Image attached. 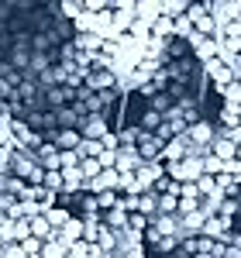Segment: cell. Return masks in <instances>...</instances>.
<instances>
[{"instance_id":"cell-9","label":"cell","mask_w":241,"mask_h":258,"mask_svg":"<svg viewBox=\"0 0 241 258\" xmlns=\"http://www.w3.org/2000/svg\"><path fill=\"white\" fill-rule=\"evenodd\" d=\"M83 172H80V165H73V169H62V189L66 193H80L83 189Z\"/></svg>"},{"instance_id":"cell-14","label":"cell","mask_w":241,"mask_h":258,"mask_svg":"<svg viewBox=\"0 0 241 258\" xmlns=\"http://www.w3.org/2000/svg\"><path fill=\"white\" fill-rule=\"evenodd\" d=\"M18 248H21V255H24V258L41 255V241H38V238H24V241L18 244Z\"/></svg>"},{"instance_id":"cell-19","label":"cell","mask_w":241,"mask_h":258,"mask_svg":"<svg viewBox=\"0 0 241 258\" xmlns=\"http://www.w3.org/2000/svg\"><path fill=\"white\" fill-rule=\"evenodd\" d=\"M41 186H45V189H52V193H59V189H62V172H45Z\"/></svg>"},{"instance_id":"cell-2","label":"cell","mask_w":241,"mask_h":258,"mask_svg":"<svg viewBox=\"0 0 241 258\" xmlns=\"http://www.w3.org/2000/svg\"><path fill=\"white\" fill-rule=\"evenodd\" d=\"M83 83H86V90H100V93H110V90L117 86V76H114L107 66H93V69L83 76Z\"/></svg>"},{"instance_id":"cell-8","label":"cell","mask_w":241,"mask_h":258,"mask_svg":"<svg viewBox=\"0 0 241 258\" xmlns=\"http://www.w3.org/2000/svg\"><path fill=\"white\" fill-rule=\"evenodd\" d=\"M35 207H41V210H48V207H55V193L52 189H45V186H28V197Z\"/></svg>"},{"instance_id":"cell-1","label":"cell","mask_w":241,"mask_h":258,"mask_svg":"<svg viewBox=\"0 0 241 258\" xmlns=\"http://www.w3.org/2000/svg\"><path fill=\"white\" fill-rule=\"evenodd\" d=\"M162 176H165L162 162H145L138 172H135V193H138V197H141V193H148V189H152Z\"/></svg>"},{"instance_id":"cell-25","label":"cell","mask_w":241,"mask_h":258,"mask_svg":"<svg viewBox=\"0 0 241 258\" xmlns=\"http://www.w3.org/2000/svg\"><path fill=\"white\" fill-rule=\"evenodd\" d=\"M238 162H241V138H238Z\"/></svg>"},{"instance_id":"cell-3","label":"cell","mask_w":241,"mask_h":258,"mask_svg":"<svg viewBox=\"0 0 241 258\" xmlns=\"http://www.w3.org/2000/svg\"><path fill=\"white\" fill-rule=\"evenodd\" d=\"M186 155H193V148H190V141L179 135V138H169L165 145H162L159 162H162V165H169V162H183Z\"/></svg>"},{"instance_id":"cell-26","label":"cell","mask_w":241,"mask_h":258,"mask_svg":"<svg viewBox=\"0 0 241 258\" xmlns=\"http://www.w3.org/2000/svg\"><path fill=\"white\" fill-rule=\"evenodd\" d=\"M193 258H210V255H203V251H200V255H193Z\"/></svg>"},{"instance_id":"cell-4","label":"cell","mask_w":241,"mask_h":258,"mask_svg":"<svg viewBox=\"0 0 241 258\" xmlns=\"http://www.w3.org/2000/svg\"><path fill=\"white\" fill-rule=\"evenodd\" d=\"M107 135V117L103 114H86L80 124V138L83 141H100Z\"/></svg>"},{"instance_id":"cell-7","label":"cell","mask_w":241,"mask_h":258,"mask_svg":"<svg viewBox=\"0 0 241 258\" xmlns=\"http://www.w3.org/2000/svg\"><path fill=\"white\" fill-rule=\"evenodd\" d=\"M210 145H214V152H210V155H214V159H221L224 165H227V162H234V159H238V145H234L231 138H214Z\"/></svg>"},{"instance_id":"cell-13","label":"cell","mask_w":241,"mask_h":258,"mask_svg":"<svg viewBox=\"0 0 241 258\" xmlns=\"http://www.w3.org/2000/svg\"><path fill=\"white\" fill-rule=\"evenodd\" d=\"M221 93H224V107H241V90H238V83H227Z\"/></svg>"},{"instance_id":"cell-15","label":"cell","mask_w":241,"mask_h":258,"mask_svg":"<svg viewBox=\"0 0 241 258\" xmlns=\"http://www.w3.org/2000/svg\"><path fill=\"white\" fill-rule=\"evenodd\" d=\"M93 203H97V210H114V207H117V193H114V189H110V193H97V197H93Z\"/></svg>"},{"instance_id":"cell-5","label":"cell","mask_w":241,"mask_h":258,"mask_svg":"<svg viewBox=\"0 0 241 258\" xmlns=\"http://www.w3.org/2000/svg\"><path fill=\"white\" fill-rule=\"evenodd\" d=\"M135 152H138V159H141V162H159V155H162V141L155 138V135H145V138L135 145Z\"/></svg>"},{"instance_id":"cell-6","label":"cell","mask_w":241,"mask_h":258,"mask_svg":"<svg viewBox=\"0 0 241 258\" xmlns=\"http://www.w3.org/2000/svg\"><path fill=\"white\" fill-rule=\"evenodd\" d=\"M203 69H207V76H210V80L217 83V90H224L227 83H234V80H231V69H227V66H224L221 59H210V62H203Z\"/></svg>"},{"instance_id":"cell-23","label":"cell","mask_w":241,"mask_h":258,"mask_svg":"<svg viewBox=\"0 0 241 258\" xmlns=\"http://www.w3.org/2000/svg\"><path fill=\"white\" fill-rule=\"evenodd\" d=\"M176 244H179V238H159L155 244H152V248H155V251H172Z\"/></svg>"},{"instance_id":"cell-21","label":"cell","mask_w":241,"mask_h":258,"mask_svg":"<svg viewBox=\"0 0 241 258\" xmlns=\"http://www.w3.org/2000/svg\"><path fill=\"white\" fill-rule=\"evenodd\" d=\"M0 148H14V131L7 120H0Z\"/></svg>"},{"instance_id":"cell-20","label":"cell","mask_w":241,"mask_h":258,"mask_svg":"<svg viewBox=\"0 0 241 258\" xmlns=\"http://www.w3.org/2000/svg\"><path fill=\"white\" fill-rule=\"evenodd\" d=\"M179 200H193V203H200L197 182H179Z\"/></svg>"},{"instance_id":"cell-27","label":"cell","mask_w":241,"mask_h":258,"mask_svg":"<svg viewBox=\"0 0 241 258\" xmlns=\"http://www.w3.org/2000/svg\"><path fill=\"white\" fill-rule=\"evenodd\" d=\"M103 258H114V255H103Z\"/></svg>"},{"instance_id":"cell-24","label":"cell","mask_w":241,"mask_h":258,"mask_svg":"<svg viewBox=\"0 0 241 258\" xmlns=\"http://www.w3.org/2000/svg\"><path fill=\"white\" fill-rule=\"evenodd\" d=\"M59 162H62V169H73V165H80L76 152H59Z\"/></svg>"},{"instance_id":"cell-17","label":"cell","mask_w":241,"mask_h":258,"mask_svg":"<svg viewBox=\"0 0 241 258\" xmlns=\"http://www.w3.org/2000/svg\"><path fill=\"white\" fill-rule=\"evenodd\" d=\"M117 210H124V214H135V210H138V197H135V193H124V197H117Z\"/></svg>"},{"instance_id":"cell-22","label":"cell","mask_w":241,"mask_h":258,"mask_svg":"<svg viewBox=\"0 0 241 258\" xmlns=\"http://www.w3.org/2000/svg\"><path fill=\"white\" fill-rule=\"evenodd\" d=\"M234 214H238V203L234 200H224L221 207H217V217H224V220H231Z\"/></svg>"},{"instance_id":"cell-12","label":"cell","mask_w":241,"mask_h":258,"mask_svg":"<svg viewBox=\"0 0 241 258\" xmlns=\"http://www.w3.org/2000/svg\"><path fill=\"white\" fill-rule=\"evenodd\" d=\"M41 217L48 220V227H52V231H59L62 224H66V220L73 217V214H69V210H62V207H48V210H45Z\"/></svg>"},{"instance_id":"cell-11","label":"cell","mask_w":241,"mask_h":258,"mask_svg":"<svg viewBox=\"0 0 241 258\" xmlns=\"http://www.w3.org/2000/svg\"><path fill=\"white\" fill-rule=\"evenodd\" d=\"M80 141H83V138H80V131H59L52 145H55L59 152H76V145H80Z\"/></svg>"},{"instance_id":"cell-28","label":"cell","mask_w":241,"mask_h":258,"mask_svg":"<svg viewBox=\"0 0 241 258\" xmlns=\"http://www.w3.org/2000/svg\"><path fill=\"white\" fill-rule=\"evenodd\" d=\"M238 90H241V80H238Z\"/></svg>"},{"instance_id":"cell-10","label":"cell","mask_w":241,"mask_h":258,"mask_svg":"<svg viewBox=\"0 0 241 258\" xmlns=\"http://www.w3.org/2000/svg\"><path fill=\"white\" fill-rule=\"evenodd\" d=\"M135 214H141V217H155V214H159V197H155V193H152V189H148V193H141L138 197V210H135Z\"/></svg>"},{"instance_id":"cell-18","label":"cell","mask_w":241,"mask_h":258,"mask_svg":"<svg viewBox=\"0 0 241 258\" xmlns=\"http://www.w3.org/2000/svg\"><path fill=\"white\" fill-rule=\"evenodd\" d=\"M176 210H179V200H176V197H159V214L172 217Z\"/></svg>"},{"instance_id":"cell-16","label":"cell","mask_w":241,"mask_h":258,"mask_svg":"<svg viewBox=\"0 0 241 258\" xmlns=\"http://www.w3.org/2000/svg\"><path fill=\"white\" fill-rule=\"evenodd\" d=\"M128 231L145 234V231H148V217H141V214H128Z\"/></svg>"}]
</instances>
